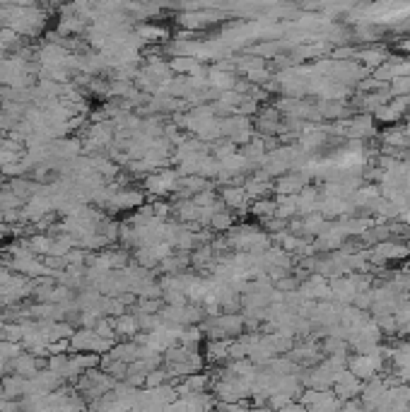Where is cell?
Listing matches in <instances>:
<instances>
[{
  "instance_id": "obj_13",
  "label": "cell",
  "mask_w": 410,
  "mask_h": 412,
  "mask_svg": "<svg viewBox=\"0 0 410 412\" xmlns=\"http://www.w3.org/2000/svg\"><path fill=\"white\" fill-rule=\"evenodd\" d=\"M3 405H5V400H3V398H0V412H3Z\"/></svg>"
},
{
  "instance_id": "obj_10",
  "label": "cell",
  "mask_w": 410,
  "mask_h": 412,
  "mask_svg": "<svg viewBox=\"0 0 410 412\" xmlns=\"http://www.w3.org/2000/svg\"><path fill=\"white\" fill-rule=\"evenodd\" d=\"M92 331L97 333V337H101V340H111L116 342V328H114V318H101L99 323H97Z\"/></svg>"
},
{
  "instance_id": "obj_9",
  "label": "cell",
  "mask_w": 410,
  "mask_h": 412,
  "mask_svg": "<svg viewBox=\"0 0 410 412\" xmlns=\"http://www.w3.org/2000/svg\"><path fill=\"white\" fill-rule=\"evenodd\" d=\"M208 227L215 229V232H229V229L234 227L232 213H227V210H224V205H222V208H219L217 213H213V217H210Z\"/></svg>"
},
{
  "instance_id": "obj_8",
  "label": "cell",
  "mask_w": 410,
  "mask_h": 412,
  "mask_svg": "<svg viewBox=\"0 0 410 412\" xmlns=\"http://www.w3.org/2000/svg\"><path fill=\"white\" fill-rule=\"evenodd\" d=\"M104 374H109L114 381H126V376H128V364H124V362L119 360H111V357H101V366H99Z\"/></svg>"
},
{
  "instance_id": "obj_11",
  "label": "cell",
  "mask_w": 410,
  "mask_h": 412,
  "mask_svg": "<svg viewBox=\"0 0 410 412\" xmlns=\"http://www.w3.org/2000/svg\"><path fill=\"white\" fill-rule=\"evenodd\" d=\"M5 376H10V364L5 360H0V381H3Z\"/></svg>"
},
{
  "instance_id": "obj_2",
  "label": "cell",
  "mask_w": 410,
  "mask_h": 412,
  "mask_svg": "<svg viewBox=\"0 0 410 412\" xmlns=\"http://www.w3.org/2000/svg\"><path fill=\"white\" fill-rule=\"evenodd\" d=\"M179 188V171L174 169H162L155 171L145 179V190L155 198H162V195H169Z\"/></svg>"
},
{
  "instance_id": "obj_4",
  "label": "cell",
  "mask_w": 410,
  "mask_h": 412,
  "mask_svg": "<svg viewBox=\"0 0 410 412\" xmlns=\"http://www.w3.org/2000/svg\"><path fill=\"white\" fill-rule=\"evenodd\" d=\"M0 395H3V400H22L27 398V379H22V376H5L3 381H0Z\"/></svg>"
},
{
  "instance_id": "obj_6",
  "label": "cell",
  "mask_w": 410,
  "mask_h": 412,
  "mask_svg": "<svg viewBox=\"0 0 410 412\" xmlns=\"http://www.w3.org/2000/svg\"><path fill=\"white\" fill-rule=\"evenodd\" d=\"M114 328H116V335L126 337V340H130V337H135L140 333V323H138V316H135L133 311H126L124 316L114 318Z\"/></svg>"
},
{
  "instance_id": "obj_12",
  "label": "cell",
  "mask_w": 410,
  "mask_h": 412,
  "mask_svg": "<svg viewBox=\"0 0 410 412\" xmlns=\"http://www.w3.org/2000/svg\"><path fill=\"white\" fill-rule=\"evenodd\" d=\"M248 412H275V410L268 408V405H253V408L248 410Z\"/></svg>"
},
{
  "instance_id": "obj_7",
  "label": "cell",
  "mask_w": 410,
  "mask_h": 412,
  "mask_svg": "<svg viewBox=\"0 0 410 412\" xmlns=\"http://www.w3.org/2000/svg\"><path fill=\"white\" fill-rule=\"evenodd\" d=\"M219 198H222V205L234 208V210H244V208H246V203H248L246 188H237V186H227V188H222Z\"/></svg>"
},
{
  "instance_id": "obj_5",
  "label": "cell",
  "mask_w": 410,
  "mask_h": 412,
  "mask_svg": "<svg viewBox=\"0 0 410 412\" xmlns=\"http://www.w3.org/2000/svg\"><path fill=\"white\" fill-rule=\"evenodd\" d=\"M106 357H111V360H119V362H124V364L130 366L133 362L140 360V345H138V342H133V340L116 342V345L111 347V352Z\"/></svg>"
},
{
  "instance_id": "obj_1",
  "label": "cell",
  "mask_w": 410,
  "mask_h": 412,
  "mask_svg": "<svg viewBox=\"0 0 410 412\" xmlns=\"http://www.w3.org/2000/svg\"><path fill=\"white\" fill-rule=\"evenodd\" d=\"M116 384H119V381H114L101 369H90L75 381V391L82 395V400L90 405V403H95V400H99L101 395L111 393V391L116 389Z\"/></svg>"
},
{
  "instance_id": "obj_3",
  "label": "cell",
  "mask_w": 410,
  "mask_h": 412,
  "mask_svg": "<svg viewBox=\"0 0 410 412\" xmlns=\"http://www.w3.org/2000/svg\"><path fill=\"white\" fill-rule=\"evenodd\" d=\"M201 355L205 364L217 369L224 362H229V340H205Z\"/></svg>"
}]
</instances>
